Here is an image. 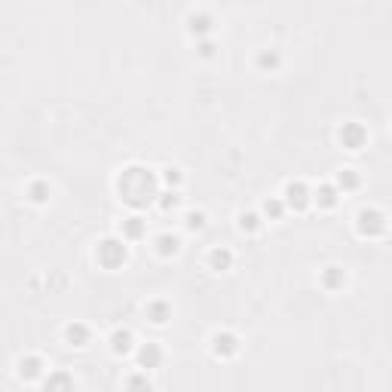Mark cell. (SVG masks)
<instances>
[{
    "mask_svg": "<svg viewBox=\"0 0 392 392\" xmlns=\"http://www.w3.org/2000/svg\"><path fill=\"white\" fill-rule=\"evenodd\" d=\"M340 138L349 141V150H359V147H362V141H365V132H362L359 126H349V129L340 132Z\"/></svg>",
    "mask_w": 392,
    "mask_h": 392,
    "instance_id": "obj_1",
    "label": "cell"
},
{
    "mask_svg": "<svg viewBox=\"0 0 392 392\" xmlns=\"http://www.w3.org/2000/svg\"><path fill=\"white\" fill-rule=\"evenodd\" d=\"M129 340H132L129 331H117V334H114V349H117V352H126V349H129Z\"/></svg>",
    "mask_w": 392,
    "mask_h": 392,
    "instance_id": "obj_2",
    "label": "cell"
},
{
    "mask_svg": "<svg viewBox=\"0 0 392 392\" xmlns=\"http://www.w3.org/2000/svg\"><path fill=\"white\" fill-rule=\"evenodd\" d=\"M159 252H163V255H175L178 252V239L175 236H159Z\"/></svg>",
    "mask_w": 392,
    "mask_h": 392,
    "instance_id": "obj_3",
    "label": "cell"
},
{
    "mask_svg": "<svg viewBox=\"0 0 392 392\" xmlns=\"http://www.w3.org/2000/svg\"><path fill=\"white\" fill-rule=\"evenodd\" d=\"M211 261L221 263V266H227L230 263V252H215V255H211Z\"/></svg>",
    "mask_w": 392,
    "mask_h": 392,
    "instance_id": "obj_4",
    "label": "cell"
},
{
    "mask_svg": "<svg viewBox=\"0 0 392 392\" xmlns=\"http://www.w3.org/2000/svg\"><path fill=\"white\" fill-rule=\"evenodd\" d=\"M187 224H190V227H202V215H190Z\"/></svg>",
    "mask_w": 392,
    "mask_h": 392,
    "instance_id": "obj_5",
    "label": "cell"
}]
</instances>
